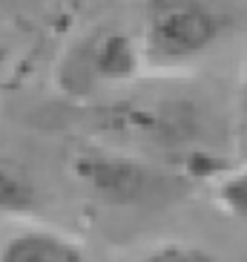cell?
Listing matches in <instances>:
<instances>
[{
	"label": "cell",
	"instance_id": "obj_1",
	"mask_svg": "<svg viewBox=\"0 0 247 262\" xmlns=\"http://www.w3.org/2000/svg\"><path fill=\"white\" fill-rule=\"evenodd\" d=\"M227 0H144L138 38L147 72L178 75L199 67L236 32Z\"/></svg>",
	"mask_w": 247,
	"mask_h": 262
},
{
	"label": "cell",
	"instance_id": "obj_9",
	"mask_svg": "<svg viewBox=\"0 0 247 262\" xmlns=\"http://www.w3.org/2000/svg\"><path fill=\"white\" fill-rule=\"evenodd\" d=\"M239 110H241V116L247 118V70L241 75V86H239Z\"/></svg>",
	"mask_w": 247,
	"mask_h": 262
},
{
	"label": "cell",
	"instance_id": "obj_4",
	"mask_svg": "<svg viewBox=\"0 0 247 262\" xmlns=\"http://www.w3.org/2000/svg\"><path fill=\"white\" fill-rule=\"evenodd\" d=\"M89 121L107 144L127 150H187L204 130V116L195 101L164 93H124L89 104Z\"/></svg>",
	"mask_w": 247,
	"mask_h": 262
},
{
	"label": "cell",
	"instance_id": "obj_5",
	"mask_svg": "<svg viewBox=\"0 0 247 262\" xmlns=\"http://www.w3.org/2000/svg\"><path fill=\"white\" fill-rule=\"evenodd\" d=\"M0 262H86V251L66 231L26 225L0 245Z\"/></svg>",
	"mask_w": 247,
	"mask_h": 262
},
{
	"label": "cell",
	"instance_id": "obj_2",
	"mask_svg": "<svg viewBox=\"0 0 247 262\" xmlns=\"http://www.w3.org/2000/svg\"><path fill=\"white\" fill-rule=\"evenodd\" d=\"M69 170L101 205L109 208H164L190 190L193 176L155 159L107 141L78 147Z\"/></svg>",
	"mask_w": 247,
	"mask_h": 262
},
{
	"label": "cell",
	"instance_id": "obj_6",
	"mask_svg": "<svg viewBox=\"0 0 247 262\" xmlns=\"http://www.w3.org/2000/svg\"><path fill=\"white\" fill-rule=\"evenodd\" d=\"M40 208V185L17 159L0 156V213L32 216Z\"/></svg>",
	"mask_w": 247,
	"mask_h": 262
},
{
	"label": "cell",
	"instance_id": "obj_8",
	"mask_svg": "<svg viewBox=\"0 0 247 262\" xmlns=\"http://www.w3.org/2000/svg\"><path fill=\"white\" fill-rule=\"evenodd\" d=\"M135 262H218L213 251L193 242H158V245L147 248Z\"/></svg>",
	"mask_w": 247,
	"mask_h": 262
},
{
	"label": "cell",
	"instance_id": "obj_3",
	"mask_svg": "<svg viewBox=\"0 0 247 262\" xmlns=\"http://www.w3.org/2000/svg\"><path fill=\"white\" fill-rule=\"evenodd\" d=\"M147 75L138 32L118 24H98L69 40L55 63V86L75 104H98L132 90Z\"/></svg>",
	"mask_w": 247,
	"mask_h": 262
},
{
	"label": "cell",
	"instance_id": "obj_7",
	"mask_svg": "<svg viewBox=\"0 0 247 262\" xmlns=\"http://www.w3.org/2000/svg\"><path fill=\"white\" fill-rule=\"evenodd\" d=\"M213 199L227 216L247 222V162L213 176Z\"/></svg>",
	"mask_w": 247,
	"mask_h": 262
}]
</instances>
